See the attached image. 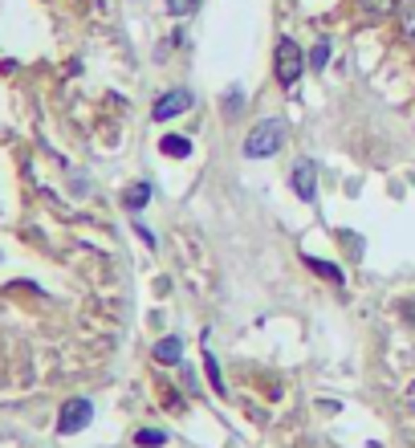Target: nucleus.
I'll return each instance as SVG.
<instances>
[{
    "label": "nucleus",
    "mask_w": 415,
    "mask_h": 448,
    "mask_svg": "<svg viewBox=\"0 0 415 448\" xmlns=\"http://www.w3.org/2000/svg\"><path fill=\"white\" fill-rule=\"evenodd\" d=\"M277 82L289 90V86H298L301 82V74H305V66H310V57H305V50H301L293 37H281L277 41Z\"/></svg>",
    "instance_id": "nucleus-2"
},
{
    "label": "nucleus",
    "mask_w": 415,
    "mask_h": 448,
    "mask_svg": "<svg viewBox=\"0 0 415 448\" xmlns=\"http://www.w3.org/2000/svg\"><path fill=\"white\" fill-rule=\"evenodd\" d=\"M134 444L139 448H159V444H167V432L163 428H143L139 436H134Z\"/></svg>",
    "instance_id": "nucleus-12"
},
{
    "label": "nucleus",
    "mask_w": 415,
    "mask_h": 448,
    "mask_svg": "<svg viewBox=\"0 0 415 448\" xmlns=\"http://www.w3.org/2000/svg\"><path fill=\"white\" fill-rule=\"evenodd\" d=\"M204 371H208V379H212V391H216V396H224V375H220V367H216V359H212V355H204Z\"/></svg>",
    "instance_id": "nucleus-13"
},
{
    "label": "nucleus",
    "mask_w": 415,
    "mask_h": 448,
    "mask_svg": "<svg viewBox=\"0 0 415 448\" xmlns=\"http://www.w3.org/2000/svg\"><path fill=\"white\" fill-rule=\"evenodd\" d=\"M399 25H403V33L415 41V0H399Z\"/></svg>",
    "instance_id": "nucleus-11"
},
{
    "label": "nucleus",
    "mask_w": 415,
    "mask_h": 448,
    "mask_svg": "<svg viewBox=\"0 0 415 448\" xmlns=\"http://www.w3.org/2000/svg\"><path fill=\"white\" fill-rule=\"evenodd\" d=\"M224 110H240V90H233V94H228V102H224Z\"/></svg>",
    "instance_id": "nucleus-16"
},
{
    "label": "nucleus",
    "mask_w": 415,
    "mask_h": 448,
    "mask_svg": "<svg viewBox=\"0 0 415 448\" xmlns=\"http://www.w3.org/2000/svg\"><path fill=\"white\" fill-rule=\"evenodd\" d=\"M167 8H171V17H192L199 8V0H167Z\"/></svg>",
    "instance_id": "nucleus-15"
},
{
    "label": "nucleus",
    "mask_w": 415,
    "mask_h": 448,
    "mask_svg": "<svg viewBox=\"0 0 415 448\" xmlns=\"http://www.w3.org/2000/svg\"><path fill=\"white\" fill-rule=\"evenodd\" d=\"M192 106H196V94L180 86V90H167V94H159V98H155V106H151V118H155V122H167V118L187 115Z\"/></svg>",
    "instance_id": "nucleus-3"
},
{
    "label": "nucleus",
    "mask_w": 415,
    "mask_h": 448,
    "mask_svg": "<svg viewBox=\"0 0 415 448\" xmlns=\"http://www.w3.org/2000/svg\"><path fill=\"white\" fill-rule=\"evenodd\" d=\"M358 8L366 17H391V13H399V0H358Z\"/></svg>",
    "instance_id": "nucleus-8"
},
{
    "label": "nucleus",
    "mask_w": 415,
    "mask_h": 448,
    "mask_svg": "<svg viewBox=\"0 0 415 448\" xmlns=\"http://www.w3.org/2000/svg\"><path fill=\"white\" fill-rule=\"evenodd\" d=\"M151 192H155L151 183H134L131 192H127V212H139V208H143V204L151 200Z\"/></svg>",
    "instance_id": "nucleus-10"
},
{
    "label": "nucleus",
    "mask_w": 415,
    "mask_h": 448,
    "mask_svg": "<svg viewBox=\"0 0 415 448\" xmlns=\"http://www.w3.org/2000/svg\"><path fill=\"white\" fill-rule=\"evenodd\" d=\"M155 359H159V363H180L183 359V343L175 338V334H167L163 343L155 347Z\"/></svg>",
    "instance_id": "nucleus-6"
},
{
    "label": "nucleus",
    "mask_w": 415,
    "mask_h": 448,
    "mask_svg": "<svg viewBox=\"0 0 415 448\" xmlns=\"http://www.w3.org/2000/svg\"><path fill=\"white\" fill-rule=\"evenodd\" d=\"M293 192H298L301 200L317 196V163L314 159H298V167H293Z\"/></svg>",
    "instance_id": "nucleus-5"
},
{
    "label": "nucleus",
    "mask_w": 415,
    "mask_h": 448,
    "mask_svg": "<svg viewBox=\"0 0 415 448\" xmlns=\"http://www.w3.org/2000/svg\"><path fill=\"white\" fill-rule=\"evenodd\" d=\"M94 420V403L90 399H69L66 408H62V420H57V432H82L86 424Z\"/></svg>",
    "instance_id": "nucleus-4"
},
{
    "label": "nucleus",
    "mask_w": 415,
    "mask_h": 448,
    "mask_svg": "<svg viewBox=\"0 0 415 448\" xmlns=\"http://www.w3.org/2000/svg\"><path fill=\"white\" fill-rule=\"evenodd\" d=\"M159 151L171 155V159H183V155H192V139H183V134H167V139H159Z\"/></svg>",
    "instance_id": "nucleus-7"
},
{
    "label": "nucleus",
    "mask_w": 415,
    "mask_h": 448,
    "mask_svg": "<svg viewBox=\"0 0 415 448\" xmlns=\"http://www.w3.org/2000/svg\"><path fill=\"white\" fill-rule=\"evenodd\" d=\"M285 134H289V122H285V118H261L249 131V139H245V155H249V159L277 155V151L285 147Z\"/></svg>",
    "instance_id": "nucleus-1"
},
{
    "label": "nucleus",
    "mask_w": 415,
    "mask_h": 448,
    "mask_svg": "<svg viewBox=\"0 0 415 448\" xmlns=\"http://www.w3.org/2000/svg\"><path fill=\"white\" fill-rule=\"evenodd\" d=\"M330 37H322V41H317L314 50H310V69H317V74H322V69L330 66Z\"/></svg>",
    "instance_id": "nucleus-9"
},
{
    "label": "nucleus",
    "mask_w": 415,
    "mask_h": 448,
    "mask_svg": "<svg viewBox=\"0 0 415 448\" xmlns=\"http://www.w3.org/2000/svg\"><path fill=\"white\" fill-rule=\"evenodd\" d=\"M305 265H310V269H317V273H322V277H330V282H342V269H338V265H330V261L305 257Z\"/></svg>",
    "instance_id": "nucleus-14"
}]
</instances>
